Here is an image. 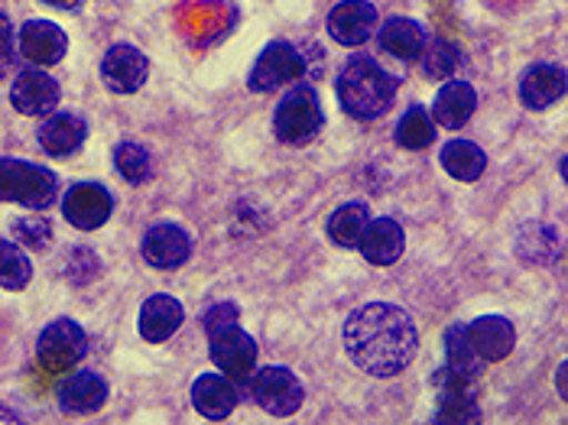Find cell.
<instances>
[{
  "label": "cell",
  "mask_w": 568,
  "mask_h": 425,
  "mask_svg": "<svg viewBox=\"0 0 568 425\" xmlns=\"http://www.w3.org/2000/svg\"><path fill=\"white\" fill-rule=\"evenodd\" d=\"M182 322H185L182 302L166 296V293L150 296L143 302V308H140V335L150 344H163V341L173 338L175 332L182 328Z\"/></svg>",
  "instance_id": "2e32d148"
},
{
  "label": "cell",
  "mask_w": 568,
  "mask_h": 425,
  "mask_svg": "<svg viewBox=\"0 0 568 425\" xmlns=\"http://www.w3.org/2000/svg\"><path fill=\"white\" fill-rule=\"evenodd\" d=\"M212 344V361L219 364L224 377L234 383H244L254 377L257 371V341L251 338L241 325H227L215 335H209Z\"/></svg>",
  "instance_id": "ba28073f"
},
{
  "label": "cell",
  "mask_w": 568,
  "mask_h": 425,
  "mask_svg": "<svg viewBox=\"0 0 568 425\" xmlns=\"http://www.w3.org/2000/svg\"><path fill=\"white\" fill-rule=\"evenodd\" d=\"M150 75V59L131 43H114L101 59V79L114 94L140 91Z\"/></svg>",
  "instance_id": "9c48e42d"
},
{
  "label": "cell",
  "mask_w": 568,
  "mask_h": 425,
  "mask_svg": "<svg viewBox=\"0 0 568 425\" xmlns=\"http://www.w3.org/2000/svg\"><path fill=\"white\" fill-rule=\"evenodd\" d=\"M478 111V91L468 82H445L433 104V121L438 128L458 130L465 128Z\"/></svg>",
  "instance_id": "ffe728a7"
},
{
  "label": "cell",
  "mask_w": 568,
  "mask_h": 425,
  "mask_svg": "<svg viewBox=\"0 0 568 425\" xmlns=\"http://www.w3.org/2000/svg\"><path fill=\"white\" fill-rule=\"evenodd\" d=\"M65 52H69V37L49 20H30L20 30V55L37 69H49L62 62Z\"/></svg>",
  "instance_id": "5bb4252c"
},
{
  "label": "cell",
  "mask_w": 568,
  "mask_h": 425,
  "mask_svg": "<svg viewBox=\"0 0 568 425\" xmlns=\"http://www.w3.org/2000/svg\"><path fill=\"white\" fill-rule=\"evenodd\" d=\"M13 234L23 247L30 251H45L49 241H52V221L43 214H27V217H17L13 221Z\"/></svg>",
  "instance_id": "4dcf8cb0"
},
{
  "label": "cell",
  "mask_w": 568,
  "mask_h": 425,
  "mask_svg": "<svg viewBox=\"0 0 568 425\" xmlns=\"http://www.w3.org/2000/svg\"><path fill=\"white\" fill-rule=\"evenodd\" d=\"M114 166L118 172L131 182V185H143L153 175V156L140 146V143H118L114 150Z\"/></svg>",
  "instance_id": "f546056e"
},
{
  "label": "cell",
  "mask_w": 568,
  "mask_h": 425,
  "mask_svg": "<svg viewBox=\"0 0 568 425\" xmlns=\"http://www.w3.org/2000/svg\"><path fill=\"white\" fill-rule=\"evenodd\" d=\"M357 251L374 266H394L406 251V234H403L399 221H394V217H371L361 241H357Z\"/></svg>",
  "instance_id": "9a60e30c"
},
{
  "label": "cell",
  "mask_w": 568,
  "mask_h": 425,
  "mask_svg": "<svg viewBox=\"0 0 568 425\" xmlns=\"http://www.w3.org/2000/svg\"><path fill=\"white\" fill-rule=\"evenodd\" d=\"M88 130L82 118L75 114H45L40 128V146L49 156H72L85 143Z\"/></svg>",
  "instance_id": "44dd1931"
},
{
  "label": "cell",
  "mask_w": 568,
  "mask_h": 425,
  "mask_svg": "<svg viewBox=\"0 0 568 425\" xmlns=\"http://www.w3.org/2000/svg\"><path fill=\"white\" fill-rule=\"evenodd\" d=\"M438 160H442V170L448 172L452 179H458V182H475L487 170L484 150L478 143H471V140H448L442 146Z\"/></svg>",
  "instance_id": "603a6c76"
},
{
  "label": "cell",
  "mask_w": 568,
  "mask_h": 425,
  "mask_svg": "<svg viewBox=\"0 0 568 425\" xmlns=\"http://www.w3.org/2000/svg\"><path fill=\"white\" fill-rule=\"evenodd\" d=\"M30 280H33V263H30V254H27L20 244H13V241L0 237V290L20 293V290H27V286H30Z\"/></svg>",
  "instance_id": "4316f807"
},
{
  "label": "cell",
  "mask_w": 568,
  "mask_h": 425,
  "mask_svg": "<svg viewBox=\"0 0 568 425\" xmlns=\"http://www.w3.org/2000/svg\"><path fill=\"white\" fill-rule=\"evenodd\" d=\"M237 318H241V312H237V305H234V302H215V305L205 312L202 325H205V332H209V335H215V332L227 328V325H237Z\"/></svg>",
  "instance_id": "1f68e13d"
},
{
  "label": "cell",
  "mask_w": 568,
  "mask_h": 425,
  "mask_svg": "<svg viewBox=\"0 0 568 425\" xmlns=\"http://www.w3.org/2000/svg\"><path fill=\"white\" fill-rule=\"evenodd\" d=\"M478 351L468 338V325H452L445 332V367L465 381H475L481 374V364H478Z\"/></svg>",
  "instance_id": "d4e9b609"
},
{
  "label": "cell",
  "mask_w": 568,
  "mask_h": 425,
  "mask_svg": "<svg viewBox=\"0 0 568 425\" xmlns=\"http://www.w3.org/2000/svg\"><path fill=\"white\" fill-rule=\"evenodd\" d=\"M59 199V179L55 172L27 163V160H13V156H0V202H17L23 209H49Z\"/></svg>",
  "instance_id": "3957f363"
},
{
  "label": "cell",
  "mask_w": 568,
  "mask_h": 425,
  "mask_svg": "<svg viewBox=\"0 0 568 425\" xmlns=\"http://www.w3.org/2000/svg\"><path fill=\"white\" fill-rule=\"evenodd\" d=\"M45 3H52V7H65V10H72V7H79L82 0H45Z\"/></svg>",
  "instance_id": "e575fe53"
},
{
  "label": "cell",
  "mask_w": 568,
  "mask_h": 425,
  "mask_svg": "<svg viewBox=\"0 0 568 425\" xmlns=\"http://www.w3.org/2000/svg\"><path fill=\"white\" fill-rule=\"evenodd\" d=\"M338 101L354 121H377L390 111L396 98L394 79L371 55H351L338 72Z\"/></svg>",
  "instance_id": "7a4b0ae2"
},
{
  "label": "cell",
  "mask_w": 568,
  "mask_h": 425,
  "mask_svg": "<svg viewBox=\"0 0 568 425\" xmlns=\"http://www.w3.org/2000/svg\"><path fill=\"white\" fill-rule=\"evenodd\" d=\"M251 381H254L257 406L266 409L270 416L286 419V416L300 413V406L306 399V389H303L300 377L286 367H261V371H254Z\"/></svg>",
  "instance_id": "52a82bcc"
},
{
  "label": "cell",
  "mask_w": 568,
  "mask_h": 425,
  "mask_svg": "<svg viewBox=\"0 0 568 425\" xmlns=\"http://www.w3.org/2000/svg\"><path fill=\"white\" fill-rule=\"evenodd\" d=\"M62 91H59V82L52 75H45L43 69H27L13 79L10 85V104L27 114V118H45L55 111Z\"/></svg>",
  "instance_id": "8fae6325"
},
{
  "label": "cell",
  "mask_w": 568,
  "mask_h": 425,
  "mask_svg": "<svg viewBox=\"0 0 568 425\" xmlns=\"http://www.w3.org/2000/svg\"><path fill=\"white\" fill-rule=\"evenodd\" d=\"M111 209H114L111 192H108L104 185H98V182H79V185H72V189L65 192V199H62V214H65V221H69L72 227H79V231H94V227H101V224L111 217Z\"/></svg>",
  "instance_id": "30bf717a"
},
{
  "label": "cell",
  "mask_w": 568,
  "mask_h": 425,
  "mask_svg": "<svg viewBox=\"0 0 568 425\" xmlns=\"http://www.w3.org/2000/svg\"><path fill=\"white\" fill-rule=\"evenodd\" d=\"M108 399V383L91 371H79L59 386V406L65 413H98Z\"/></svg>",
  "instance_id": "7402d4cb"
},
{
  "label": "cell",
  "mask_w": 568,
  "mask_h": 425,
  "mask_svg": "<svg viewBox=\"0 0 568 425\" xmlns=\"http://www.w3.org/2000/svg\"><path fill=\"white\" fill-rule=\"evenodd\" d=\"M3 69H7V65H3V62H0V75H3Z\"/></svg>",
  "instance_id": "8d00e7d4"
},
{
  "label": "cell",
  "mask_w": 568,
  "mask_h": 425,
  "mask_svg": "<svg viewBox=\"0 0 568 425\" xmlns=\"http://www.w3.org/2000/svg\"><path fill=\"white\" fill-rule=\"evenodd\" d=\"M468 338L481 361H504L517 344V328L504 315H481L468 325Z\"/></svg>",
  "instance_id": "d6986e66"
},
{
  "label": "cell",
  "mask_w": 568,
  "mask_h": 425,
  "mask_svg": "<svg viewBox=\"0 0 568 425\" xmlns=\"http://www.w3.org/2000/svg\"><path fill=\"white\" fill-rule=\"evenodd\" d=\"M10 52H13V27H10L7 13H0V62L3 65L10 62Z\"/></svg>",
  "instance_id": "d6a6232c"
},
{
  "label": "cell",
  "mask_w": 568,
  "mask_h": 425,
  "mask_svg": "<svg viewBox=\"0 0 568 425\" xmlns=\"http://www.w3.org/2000/svg\"><path fill=\"white\" fill-rule=\"evenodd\" d=\"M433 140H436V124H433L429 111L419 108V104H413V108L399 118V124H396V143H399L403 150H426Z\"/></svg>",
  "instance_id": "83f0119b"
},
{
  "label": "cell",
  "mask_w": 568,
  "mask_h": 425,
  "mask_svg": "<svg viewBox=\"0 0 568 425\" xmlns=\"http://www.w3.org/2000/svg\"><path fill=\"white\" fill-rule=\"evenodd\" d=\"M88 357V335L85 328L72 318H55L49 322L37 344V361L43 364L49 374H62L79 367Z\"/></svg>",
  "instance_id": "5b68a950"
},
{
  "label": "cell",
  "mask_w": 568,
  "mask_h": 425,
  "mask_svg": "<svg viewBox=\"0 0 568 425\" xmlns=\"http://www.w3.org/2000/svg\"><path fill=\"white\" fill-rule=\"evenodd\" d=\"M303 75H306V59H303V52L293 43L276 40V43L266 45L261 52V59L254 62L247 85H251V91L270 94V91H276V88L303 79Z\"/></svg>",
  "instance_id": "8992f818"
},
{
  "label": "cell",
  "mask_w": 568,
  "mask_h": 425,
  "mask_svg": "<svg viewBox=\"0 0 568 425\" xmlns=\"http://www.w3.org/2000/svg\"><path fill=\"white\" fill-rule=\"evenodd\" d=\"M423 72L429 75V79H452V72L458 69V62H462V52H458V45H452L448 40H429V43L423 45Z\"/></svg>",
  "instance_id": "f1b7e54d"
},
{
  "label": "cell",
  "mask_w": 568,
  "mask_h": 425,
  "mask_svg": "<svg viewBox=\"0 0 568 425\" xmlns=\"http://www.w3.org/2000/svg\"><path fill=\"white\" fill-rule=\"evenodd\" d=\"M192 406L212 423L227 419L237 406V383L224 374H202L192 386Z\"/></svg>",
  "instance_id": "ac0fdd59"
},
{
  "label": "cell",
  "mask_w": 568,
  "mask_h": 425,
  "mask_svg": "<svg viewBox=\"0 0 568 425\" xmlns=\"http://www.w3.org/2000/svg\"><path fill=\"white\" fill-rule=\"evenodd\" d=\"M562 94H566V69L562 65L536 62V65L526 69L524 79H520V98H524L526 108H532V111L552 108Z\"/></svg>",
  "instance_id": "e0dca14e"
},
{
  "label": "cell",
  "mask_w": 568,
  "mask_h": 425,
  "mask_svg": "<svg viewBox=\"0 0 568 425\" xmlns=\"http://www.w3.org/2000/svg\"><path fill=\"white\" fill-rule=\"evenodd\" d=\"M322 121H325V114H322V101H318L315 88L300 85L286 91V98L276 104L273 130L283 143L300 146L322 130Z\"/></svg>",
  "instance_id": "277c9868"
},
{
  "label": "cell",
  "mask_w": 568,
  "mask_h": 425,
  "mask_svg": "<svg viewBox=\"0 0 568 425\" xmlns=\"http://www.w3.org/2000/svg\"><path fill=\"white\" fill-rule=\"evenodd\" d=\"M367 221H371V209L364 202H348V205H342V209H335V212L328 214V224L325 227H328L332 244L351 251V247H357Z\"/></svg>",
  "instance_id": "484cf974"
},
{
  "label": "cell",
  "mask_w": 568,
  "mask_h": 425,
  "mask_svg": "<svg viewBox=\"0 0 568 425\" xmlns=\"http://www.w3.org/2000/svg\"><path fill=\"white\" fill-rule=\"evenodd\" d=\"M377 27V10L367 0H342L328 13V37L338 45H361Z\"/></svg>",
  "instance_id": "4fadbf2b"
},
{
  "label": "cell",
  "mask_w": 568,
  "mask_h": 425,
  "mask_svg": "<svg viewBox=\"0 0 568 425\" xmlns=\"http://www.w3.org/2000/svg\"><path fill=\"white\" fill-rule=\"evenodd\" d=\"M345 347L364 374L387 381L413 364L419 335L406 308L390 302H367L354 308L345 322Z\"/></svg>",
  "instance_id": "6da1fadb"
},
{
  "label": "cell",
  "mask_w": 568,
  "mask_h": 425,
  "mask_svg": "<svg viewBox=\"0 0 568 425\" xmlns=\"http://www.w3.org/2000/svg\"><path fill=\"white\" fill-rule=\"evenodd\" d=\"M559 393H562V396L568 393V389H566V364L559 367Z\"/></svg>",
  "instance_id": "d590c367"
},
{
  "label": "cell",
  "mask_w": 568,
  "mask_h": 425,
  "mask_svg": "<svg viewBox=\"0 0 568 425\" xmlns=\"http://www.w3.org/2000/svg\"><path fill=\"white\" fill-rule=\"evenodd\" d=\"M381 45L396 55V59H419L423 45H426V33L416 20L409 17H390L381 27Z\"/></svg>",
  "instance_id": "cb8c5ba5"
},
{
  "label": "cell",
  "mask_w": 568,
  "mask_h": 425,
  "mask_svg": "<svg viewBox=\"0 0 568 425\" xmlns=\"http://www.w3.org/2000/svg\"><path fill=\"white\" fill-rule=\"evenodd\" d=\"M0 423H20V416H17L13 409H7V406H0Z\"/></svg>",
  "instance_id": "836d02e7"
},
{
  "label": "cell",
  "mask_w": 568,
  "mask_h": 425,
  "mask_svg": "<svg viewBox=\"0 0 568 425\" xmlns=\"http://www.w3.org/2000/svg\"><path fill=\"white\" fill-rule=\"evenodd\" d=\"M143 256L156 270H179L192 256V237H189L185 227L170 224V221L153 224L143 234Z\"/></svg>",
  "instance_id": "7c38bea8"
}]
</instances>
